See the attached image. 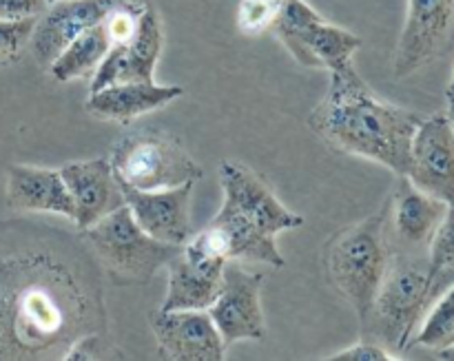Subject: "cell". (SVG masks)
Returning <instances> with one entry per match:
<instances>
[{"label":"cell","instance_id":"11","mask_svg":"<svg viewBox=\"0 0 454 361\" xmlns=\"http://www.w3.org/2000/svg\"><path fill=\"white\" fill-rule=\"evenodd\" d=\"M164 47L160 13L145 4L137 20L136 35L127 44H111L106 56L93 74L89 93L120 82H151Z\"/></svg>","mask_w":454,"mask_h":361},{"label":"cell","instance_id":"23","mask_svg":"<svg viewBox=\"0 0 454 361\" xmlns=\"http://www.w3.org/2000/svg\"><path fill=\"white\" fill-rule=\"evenodd\" d=\"M430 269L439 288L446 291L454 282V208L448 207L446 217L442 220L439 229L434 231L428 247Z\"/></svg>","mask_w":454,"mask_h":361},{"label":"cell","instance_id":"31","mask_svg":"<svg viewBox=\"0 0 454 361\" xmlns=\"http://www.w3.org/2000/svg\"><path fill=\"white\" fill-rule=\"evenodd\" d=\"M446 96L448 98H454V74H452V78H450V84H448V89H446Z\"/></svg>","mask_w":454,"mask_h":361},{"label":"cell","instance_id":"29","mask_svg":"<svg viewBox=\"0 0 454 361\" xmlns=\"http://www.w3.org/2000/svg\"><path fill=\"white\" fill-rule=\"evenodd\" d=\"M448 120H450V127L454 131V98H448Z\"/></svg>","mask_w":454,"mask_h":361},{"label":"cell","instance_id":"13","mask_svg":"<svg viewBox=\"0 0 454 361\" xmlns=\"http://www.w3.org/2000/svg\"><path fill=\"white\" fill-rule=\"evenodd\" d=\"M160 355L176 361H222L226 346L207 310H153Z\"/></svg>","mask_w":454,"mask_h":361},{"label":"cell","instance_id":"17","mask_svg":"<svg viewBox=\"0 0 454 361\" xmlns=\"http://www.w3.org/2000/svg\"><path fill=\"white\" fill-rule=\"evenodd\" d=\"M386 211L395 242L406 248V253H419L430 247L434 231L446 217L448 204L417 189L408 176H399Z\"/></svg>","mask_w":454,"mask_h":361},{"label":"cell","instance_id":"30","mask_svg":"<svg viewBox=\"0 0 454 361\" xmlns=\"http://www.w3.org/2000/svg\"><path fill=\"white\" fill-rule=\"evenodd\" d=\"M439 357L454 361V346H450V349H446V350H442V353H439Z\"/></svg>","mask_w":454,"mask_h":361},{"label":"cell","instance_id":"3","mask_svg":"<svg viewBox=\"0 0 454 361\" xmlns=\"http://www.w3.org/2000/svg\"><path fill=\"white\" fill-rule=\"evenodd\" d=\"M224 202L220 213L198 235L208 251L224 260L262 262L282 269L278 235L304 224V217L279 202L269 184L253 169L239 162L220 164Z\"/></svg>","mask_w":454,"mask_h":361},{"label":"cell","instance_id":"7","mask_svg":"<svg viewBox=\"0 0 454 361\" xmlns=\"http://www.w3.org/2000/svg\"><path fill=\"white\" fill-rule=\"evenodd\" d=\"M109 162L124 189H173L186 182L195 184L204 176L202 167L173 137L151 129L124 136Z\"/></svg>","mask_w":454,"mask_h":361},{"label":"cell","instance_id":"10","mask_svg":"<svg viewBox=\"0 0 454 361\" xmlns=\"http://www.w3.org/2000/svg\"><path fill=\"white\" fill-rule=\"evenodd\" d=\"M406 176L417 189L454 208V131L446 114L421 118Z\"/></svg>","mask_w":454,"mask_h":361},{"label":"cell","instance_id":"27","mask_svg":"<svg viewBox=\"0 0 454 361\" xmlns=\"http://www.w3.org/2000/svg\"><path fill=\"white\" fill-rule=\"evenodd\" d=\"M328 361H399L402 357L399 355L388 353V349L377 341L366 340V341H359V344L350 346V349L341 350V353L331 355L326 357Z\"/></svg>","mask_w":454,"mask_h":361},{"label":"cell","instance_id":"22","mask_svg":"<svg viewBox=\"0 0 454 361\" xmlns=\"http://www.w3.org/2000/svg\"><path fill=\"white\" fill-rule=\"evenodd\" d=\"M408 346H421L437 353L454 346V282L430 304L424 324L417 328Z\"/></svg>","mask_w":454,"mask_h":361},{"label":"cell","instance_id":"20","mask_svg":"<svg viewBox=\"0 0 454 361\" xmlns=\"http://www.w3.org/2000/svg\"><path fill=\"white\" fill-rule=\"evenodd\" d=\"M7 204L16 211L53 213L74 220V202L56 169L13 164L7 169Z\"/></svg>","mask_w":454,"mask_h":361},{"label":"cell","instance_id":"32","mask_svg":"<svg viewBox=\"0 0 454 361\" xmlns=\"http://www.w3.org/2000/svg\"><path fill=\"white\" fill-rule=\"evenodd\" d=\"M49 3H56V0H47V4H49Z\"/></svg>","mask_w":454,"mask_h":361},{"label":"cell","instance_id":"15","mask_svg":"<svg viewBox=\"0 0 454 361\" xmlns=\"http://www.w3.org/2000/svg\"><path fill=\"white\" fill-rule=\"evenodd\" d=\"M124 202L137 224L153 239L182 247L193 235L191 231V191L193 182L158 191L124 189Z\"/></svg>","mask_w":454,"mask_h":361},{"label":"cell","instance_id":"21","mask_svg":"<svg viewBox=\"0 0 454 361\" xmlns=\"http://www.w3.org/2000/svg\"><path fill=\"white\" fill-rule=\"evenodd\" d=\"M109 49V34L105 29V22H100V25L82 31L78 38L71 40L47 69L58 82H69V80L84 78V75L96 74L98 65H100L102 58L106 56Z\"/></svg>","mask_w":454,"mask_h":361},{"label":"cell","instance_id":"8","mask_svg":"<svg viewBox=\"0 0 454 361\" xmlns=\"http://www.w3.org/2000/svg\"><path fill=\"white\" fill-rule=\"evenodd\" d=\"M262 286L264 278L260 273H251L235 260L226 262L220 293L207 309L226 349L235 341L264 340Z\"/></svg>","mask_w":454,"mask_h":361},{"label":"cell","instance_id":"18","mask_svg":"<svg viewBox=\"0 0 454 361\" xmlns=\"http://www.w3.org/2000/svg\"><path fill=\"white\" fill-rule=\"evenodd\" d=\"M275 34L300 65L324 67L331 74L350 69L353 53L362 47L359 35L331 25L324 18L295 29H275Z\"/></svg>","mask_w":454,"mask_h":361},{"label":"cell","instance_id":"26","mask_svg":"<svg viewBox=\"0 0 454 361\" xmlns=\"http://www.w3.org/2000/svg\"><path fill=\"white\" fill-rule=\"evenodd\" d=\"M142 7H145V4H136L131 3V0H124L122 4H118V7L106 16L105 29L106 34H109L111 44H127L129 40L136 35Z\"/></svg>","mask_w":454,"mask_h":361},{"label":"cell","instance_id":"19","mask_svg":"<svg viewBox=\"0 0 454 361\" xmlns=\"http://www.w3.org/2000/svg\"><path fill=\"white\" fill-rule=\"evenodd\" d=\"M184 96V87L180 84H158L151 82H120L100 91L89 93L87 111L100 120L129 124L140 115L162 109L168 102Z\"/></svg>","mask_w":454,"mask_h":361},{"label":"cell","instance_id":"2","mask_svg":"<svg viewBox=\"0 0 454 361\" xmlns=\"http://www.w3.org/2000/svg\"><path fill=\"white\" fill-rule=\"evenodd\" d=\"M419 122L415 111L381 100L355 67L331 74L328 93L309 115V127L331 149L372 160L397 176H406L411 167Z\"/></svg>","mask_w":454,"mask_h":361},{"label":"cell","instance_id":"4","mask_svg":"<svg viewBox=\"0 0 454 361\" xmlns=\"http://www.w3.org/2000/svg\"><path fill=\"white\" fill-rule=\"evenodd\" d=\"M442 293L428 255L390 253L388 269L362 331L388 350H406L426 310Z\"/></svg>","mask_w":454,"mask_h":361},{"label":"cell","instance_id":"6","mask_svg":"<svg viewBox=\"0 0 454 361\" xmlns=\"http://www.w3.org/2000/svg\"><path fill=\"white\" fill-rule=\"evenodd\" d=\"M82 238L96 253L105 273L120 286L146 284L180 251V247L162 244L151 238L137 224L127 204L98 220L89 229H82Z\"/></svg>","mask_w":454,"mask_h":361},{"label":"cell","instance_id":"25","mask_svg":"<svg viewBox=\"0 0 454 361\" xmlns=\"http://www.w3.org/2000/svg\"><path fill=\"white\" fill-rule=\"evenodd\" d=\"M279 0H242L238 9V27L244 34L270 29L278 16Z\"/></svg>","mask_w":454,"mask_h":361},{"label":"cell","instance_id":"12","mask_svg":"<svg viewBox=\"0 0 454 361\" xmlns=\"http://www.w3.org/2000/svg\"><path fill=\"white\" fill-rule=\"evenodd\" d=\"M454 25V0H408L395 51V78H408L443 49Z\"/></svg>","mask_w":454,"mask_h":361},{"label":"cell","instance_id":"24","mask_svg":"<svg viewBox=\"0 0 454 361\" xmlns=\"http://www.w3.org/2000/svg\"><path fill=\"white\" fill-rule=\"evenodd\" d=\"M38 16L3 18L0 16V67L12 65L29 47L31 34Z\"/></svg>","mask_w":454,"mask_h":361},{"label":"cell","instance_id":"14","mask_svg":"<svg viewBox=\"0 0 454 361\" xmlns=\"http://www.w3.org/2000/svg\"><path fill=\"white\" fill-rule=\"evenodd\" d=\"M124 0H56L35 18L29 47L35 60L49 67L82 31L100 25Z\"/></svg>","mask_w":454,"mask_h":361},{"label":"cell","instance_id":"9","mask_svg":"<svg viewBox=\"0 0 454 361\" xmlns=\"http://www.w3.org/2000/svg\"><path fill=\"white\" fill-rule=\"evenodd\" d=\"M226 262L191 235L164 266L168 286L160 310H207L220 293Z\"/></svg>","mask_w":454,"mask_h":361},{"label":"cell","instance_id":"5","mask_svg":"<svg viewBox=\"0 0 454 361\" xmlns=\"http://www.w3.org/2000/svg\"><path fill=\"white\" fill-rule=\"evenodd\" d=\"M388 211L337 231L322 251L328 284L348 302L359 322H366L390 260Z\"/></svg>","mask_w":454,"mask_h":361},{"label":"cell","instance_id":"28","mask_svg":"<svg viewBox=\"0 0 454 361\" xmlns=\"http://www.w3.org/2000/svg\"><path fill=\"white\" fill-rule=\"evenodd\" d=\"M47 9V0H0L3 18H29L40 16Z\"/></svg>","mask_w":454,"mask_h":361},{"label":"cell","instance_id":"1","mask_svg":"<svg viewBox=\"0 0 454 361\" xmlns=\"http://www.w3.org/2000/svg\"><path fill=\"white\" fill-rule=\"evenodd\" d=\"M96 279L75 275L62 260L0 262V353L67 357L82 337L84 313L100 315Z\"/></svg>","mask_w":454,"mask_h":361},{"label":"cell","instance_id":"16","mask_svg":"<svg viewBox=\"0 0 454 361\" xmlns=\"http://www.w3.org/2000/svg\"><path fill=\"white\" fill-rule=\"evenodd\" d=\"M62 180L74 202V222L80 231L89 229L114 213L124 202V191L115 177L109 160L93 158L84 162H69L60 169Z\"/></svg>","mask_w":454,"mask_h":361}]
</instances>
